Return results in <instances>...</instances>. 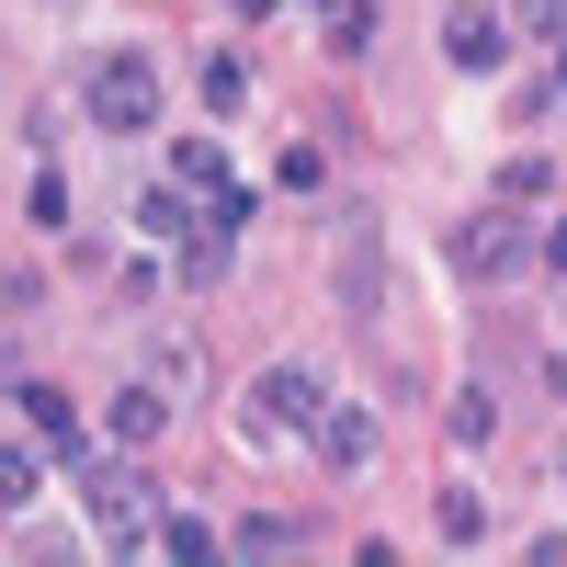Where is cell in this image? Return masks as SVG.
Returning <instances> with one entry per match:
<instances>
[{"label": "cell", "mask_w": 567, "mask_h": 567, "mask_svg": "<svg viewBox=\"0 0 567 567\" xmlns=\"http://www.w3.org/2000/svg\"><path fill=\"white\" fill-rule=\"evenodd\" d=\"M318 420H329L318 374H307V363H261L250 398H239V443H250V454H296V443H318Z\"/></svg>", "instance_id": "obj_1"}, {"label": "cell", "mask_w": 567, "mask_h": 567, "mask_svg": "<svg viewBox=\"0 0 567 567\" xmlns=\"http://www.w3.org/2000/svg\"><path fill=\"white\" fill-rule=\"evenodd\" d=\"M80 499H91V534H103L114 556H148L159 545V488L136 477L125 454H80Z\"/></svg>", "instance_id": "obj_2"}, {"label": "cell", "mask_w": 567, "mask_h": 567, "mask_svg": "<svg viewBox=\"0 0 567 567\" xmlns=\"http://www.w3.org/2000/svg\"><path fill=\"white\" fill-rule=\"evenodd\" d=\"M80 103H91V125H103V136H148V125H159V58L114 45V58L91 69V91H80Z\"/></svg>", "instance_id": "obj_3"}, {"label": "cell", "mask_w": 567, "mask_h": 567, "mask_svg": "<svg viewBox=\"0 0 567 567\" xmlns=\"http://www.w3.org/2000/svg\"><path fill=\"white\" fill-rule=\"evenodd\" d=\"M454 272H465V284H511V272H534L523 216H465V227H454Z\"/></svg>", "instance_id": "obj_4"}, {"label": "cell", "mask_w": 567, "mask_h": 567, "mask_svg": "<svg viewBox=\"0 0 567 567\" xmlns=\"http://www.w3.org/2000/svg\"><path fill=\"white\" fill-rule=\"evenodd\" d=\"M499 45H511L499 12H477V0H465V12H443V58H454L465 80H488V69H499Z\"/></svg>", "instance_id": "obj_5"}, {"label": "cell", "mask_w": 567, "mask_h": 567, "mask_svg": "<svg viewBox=\"0 0 567 567\" xmlns=\"http://www.w3.org/2000/svg\"><path fill=\"white\" fill-rule=\"evenodd\" d=\"M318 465H329V477H363V465H374V420L363 409H329L318 420Z\"/></svg>", "instance_id": "obj_6"}, {"label": "cell", "mask_w": 567, "mask_h": 567, "mask_svg": "<svg viewBox=\"0 0 567 567\" xmlns=\"http://www.w3.org/2000/svg\"><path fill=\"white\" fill-rule=\"evenodd\" d=\"M159 420H171V386H159V374L114 386V443H125V454H136V443H159Z\"/></svg>", "instance_id": "obj_7"}, {"label": "cell", "mask_w": 567, "mask_h": 567, "mask_svg": "<svg viewBox=\"0 0 567 567\" xmlns=\"http://www.w3.org/2000/svg\"><path fill=\"white\" fill-rule=\"evenodd\" d=\"M34 488H45V454L0 443V523H23V511H34Z\"/></svg>", "instance_id": "obj_8"}, {"label": "cell", "mask_w": 567, "mask_h": 567, "mask_svg": "<svg viewBox=\"0 0 567 567\" xmlns=\"http://www.w3.org/2000/svg\"><path fill=\"white\" fill-rule=\"evenodd\" d=\"M227 239H239V227H216V216H205L194 239H182V261H171V272H182V284H216V272H227Z\"/></svg>", "instance_id": "obj_9"}, {"label": "cell", "mask_w": 567, "mask_h": 567, "mask_svg": "<svg viewBox=\"0 0 567 567\" xmlns=\"http://www.w3.org/2000/svg\"><path fill=\"white\" fill-rule=\"evenodd\" d=\"M272 182H284V194H318V182H329V148H318V136H284Z\"/></svg>", "instance_id": "obj_10"}, {"label": "cell", "mask_w": 567, "mask_h": 567, "mask_svg": "<svg viewBox=\"0 0 567 567\" xmlns=\"http://www.w3.org/2000/svg\"><path fill=\"white\" fill-rule=\"evenodd\" d=\"M216 545H227V534H205L194 511H159V556H182V567H205Z\"/></svg>", "instance_id": "obj_11"}, {"label": "cell", "mask_w": 567, "mask_h": 567, "mask_svg": "<svg viewBox=\"0 0 567 567\" xmlns=\"http://www.w3.org/2000/svg\"><path fill=\"white\" fill-rule=\"evenodd\" d=\"M227 556H296V523H284V511H250V523L227 534Z\"/></svg>", "instance_id": "obj_12"}, {"label": "cell", "mask_w": 567, "mask_h": 567, "mask_svg": "<svg viewBox=\"0 0 567 567\" xmlns=\"http://www.w3.org/2000/svg\"><path fill=\"white\" fill-rule=\"evenodd\" d=\"M136 227H148V239H182V227H194V194H182V182H159V194L136 205Z\"/></svg>", "instance_id": "obj_13"}, {"label": "cell", "mask_w": 567, "mask_h": 567, "mask_svg": "<svg viewBox=\"0 0 567 567\" xmlns=\"http://www.w3.org/2000/svg\"><path fill=\"white\" fill-rule=\"evenodd\" d=\"M250 103V58H205V114H239Z\"/></svg>", "instance_id": "obj_14"}, {"label": "cell", "mask_w": 567, "mask_h": 567, "mask_svg": "<svg viewBox=\"0 0 567 567\" xmlns=\"http://www.w3.org/2000/svg\"><path fill=\"white\" fill-rule=\"evenodd\" d=\"M329 45H341V58H363V45H374V12H363V0H329Z\"/></svg>", "instance_id": "obj_15"}, {"label": "cell", "mask_w": 567, "mask_h": 567, "mask_svg": "<svg viewBox=\"0 0 567 567\" xmlns=\"http://www.w3.org/2000/svg\"><path fill=\"white\" fill-rule=\"evenodd\" d=\"M488 420H499V398H488V386H465V398H454V443H488Z\"/></svg>", "instance_id": "obj_16"}, {"label": "cell", "mask_w": 567, "mask_h": 567, "mask_svg": "<svg viewBox=\"0 0 567 567\" xmlns=\"http://www.w3.org/2000/svg\"><path fill=\"white\" fill-rule=\"evenodd\" d=\"M523 23H534V34H556V45H567V0H523Z\"/></svg>", "instance_id": "obj_17"}, {"label": "cell", "mask_w": 567, "mask_h": 567, "mask_svg": "<svg viewBox=\"0 0 567 567\" xmlns=\"http://www.w3.org/2000/svg\"><path fill=\"white\" fill-rule=\"evenodd\" d=\"M545 261H556V272H567V227H556V239H545Z\"/></svg>", "instance_id": "obj_18"}, {"label": "cell", "mask_w": 567, "mask_h": 567, "mask_svg": "<svg viewBox=\"0 0 567 567\" xmlns=\"http://www.w3.org/2000/svg\"><path fill=\"white\" fill-rule=\"evenodd\" d=\"M239 12H284V0H239Z\"/></svg>", "instance_id": "obj_19"}, {"label": "cell", "mask_w": 567, "mask_h": 567, "mask_svg": "<svg viewBox=\"0 0 567 567\" xmlns=\"http://www.w3.org/2000/svg\"><path fill=\"white\" fill-rule=\"evenodd\" d=\"M556 374H567V352H556Z\"/></svg>", "instance_id": "obj_20"}, {"label": "cell", "mask_w": 567, "mask_h": 567, "mask_svg": "<svg viewBox=\"0 0 567 567\" xmlns=\"http://www.w3.org/2000/svg\"><path fill=\"white\" fill-rule=\"evenodd\" d=\"M318 12H329V0H318Z\"/></svg>", "instance_id": "obj_21"}]
</instances>
